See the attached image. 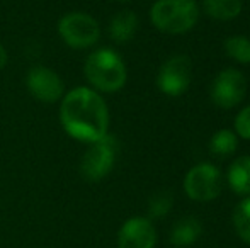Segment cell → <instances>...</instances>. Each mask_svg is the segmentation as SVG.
I'll return each instance as SVG.
<instances>
[{
	"mask_svg": "<svg viewBox=\"0 0 250 248\" xmlns=\"http://www.w3.org/2000/svg\"><path fill=\"white\" fill-rule=\"evenodd\" d=\"M60 121L70 138L89 145L109 134L107 104L90 87H75L63 95Z\"/></svg>",
	"mask_w": 250,
	"mask_h": 248,
	"instance_id": "6da1fadb",
	"label": "cell"
},
{
	"mask_svg": "<svg viewBox=\"0 0 250 248\" xmlns=\"http://www.w3.org/2000/svg\"><path fill=\"white\" fill-rule=\"evenodd\" d=\"M83 75L96 92L114 94L125 87L128 80L126 63L112 48H99L87 57Z\"/></svg>",
	"mask_w": 250,
	"mask_h": 248,
	"instance_id": "7a4b0ae2",
	"label": "cell"
},
{
	"mask_svg": "<svg viewBox=\"0 0 250 248\" xmlns=\"http://www.w3.org/2000/svg\"><path fill=\"white\" fill-rule=\"evenodd\" d=\"M150 20L160 33H189L199 20V5L196 0H157L150 9Z\"/></svg>",
	"mask_w": 250,
	"mask_h": 248,
	"instance_id": "3957f363",
	"label": "cell"
},
{
	"mask_svg": "<svg viewBox=\"0 0 250 248\" xmlns=\"http://www.w3.org/2000/svg\"><path fill=\"white\" fill-rule=\"evenodd\" d=\"M118 148V139L112 134H105L99 141L90 143L80 158V175L89 182H99L105 179L114 169Z\"/></svg>",
	"mask_w": 250,
	"mask_h": 248,
	"instance_id": "277c9868",
	"label": "cell"
},
{
	"mask_svg": "<svg viewBox=\"0 0 250 248\" xmlns=\"http://www.w3.org/2000/svg\"><path fill=\"white\" fill-rule=\"evenodd\" d=\"M58 34L66 46L85 50L99 41L101 26L90 14L68 12L58 20Z\"/></svg>",
	"mask_w": 250,
	"mask_h": 248,
	"instance_id": "5b68a950",
	"label": "cell"
},
{
	"mask_svg": "<svg viewBox=\"0 0 250 248\" xmlns=\"http://www.w3.org/2000/svg\"><path fill=\"white\" fill-rule=\"evenodd\" d=\"M223 175L213 163H198L184 177V192L191 201L209 202L221 194Z\"/></svg>",
	"mask_w": 250,
	"mask_h": 248,
	"instance_id": "8992f818",
	"label": "cell"
},
{
	"mask_svg": "<svg viewBox=\"0 0 250 248\" xmlns=\"http://www.w3.org/2000/svg\"><path fill=\"white\" fill-rule=\"evenodd\" d=\"M247 94V78L237 68H225L214 76L209 90L213 104L220 109H233Z\"/></svg>",
	"mask_w": 250,
	"mask_h": 248,
	"instance_id": "52a82bcc",
	"label": "cell"
},
{
	"mask_svg": "<svg viewBox=\"0 0 250 248\" xmlns=\"http://www.w3.org/2000/svg\"><path fill=\"white\" fill-rule=\"evenodd\" d=\"M192 80V63L186 55H174L164 61L157 73V87L168 97H179L189 89Z\"/></svg>",
	"mask_w": 250,
	"mask_h": 248,
	"instance_id": "ba28073f",
	"label": "cell"
},
{
	"mask_svg": "<svg viewBox=\"0 0 250 248\" xmlns=\"http://www.w3.org/2000/svg\"><path fill=\"white\" fill-rule=\"evenodd\" d=\"M26 87L34 99L44 104H55L65 95V83L62 76L43 65L33 66L27 72Z\"/></svg>",
	"mask_w": 250,
	"mask_h": 248,
	"instance_id": "9c48e42d",
	"label": "cell"
},
{
	"mask_svg": "<svg viewBox=\"0 0 250 248\" xmlns=\"http://www.w3.org/2000/svg\"><path fill=\"white\" fill-rule=\"evenodd\" d=\"M157 231L151 219L135 216L123 223L118 233V248H155Z\"/></svg>",
	"mask_w": 250,
	"mask_h": 248,
	"instance_id": "30bf717a",
	"label": "cell"
},
{
	"mask_svg": "<svg viewBox=\"0 0 250 248\" xmlns=\"http://www.w3.org/2000/svg\"><path fill=\"white\" fill-rule=\"evenodd\" d=\"M140 20L133 10H119L118 14L112 16V19L109 20V36L114 43L125 44L135 38L136 31H138Z\"/></svg>",
	"mask_w": 250,
	"mask_h": 248,
	"instance_id": "8fae6325",
	"label": "cell"
},
{
	"mask_svg": "<svg viewBox=\"0 0 250 248\" xmlns=\"http://www.w3.org/2000/svg\"><path fill=\"white\" fill-rule=\"evenodd\" d=\"M227 182L238 195H250V155H242L230 163L227 170Z\"/></svg>",
	"mask_w": 250,
	"mask_h": 248,
	"instance_id": "7c38bea8",
	"label": "cell"
},
{
	"mask_svg": "<svg viewBox=\"0 0 250 248\" xmlns=\"http://www.w3.org/2000/svg\"><path fill=\"white\" fill-rule=\"evenodd\" d=\"M203 226L201 221L192 216L179 219L170 229V243L174 247H189L201 236Z\"/></svg>",
	"mask_w": 250,
	"mask_h": 248,
	"instance_id": "4fadbf2b",
	"label": "cell"
},
{
	"mask_svg": "<svg viewBox=\"0 0 250 248\" xmlns=\"http://www.w3.org/2000/svg\"><path fill=\"white\" fill-rule=\"evenodd\" d=\"M203 10L216 20H233L244 10L242 0H203Z\"/></svg>",
	"mask_w": 250,
	"mask_h": 248,
	"instance_id": "5bb4252c",
	"label": "cell"
},
{
	"mask_svg": "<svg viewBox=\"0 0 250 248\" xmlns=\"http://www.w3.org/2000/svg\"><path fill=\"white\" fill-rule=\"evenodd\" d=\"M238 148V136L235 134L233 129H218L209 139V152L211 155L218 158H227L231 156Z\"/></svg>",
	"mask_w": 250,
	"mask_h": 248,
	"instance_id": "9a60e30c",
	"label": "cell"
},
{
	"mask_svg": "<svg viewBox=\"0 0 250 248\" xmlns=\"http://www.w3.org/2000/svg\"><path fill=\"white\" fill-rule=\"evenodd\" d=\"M225 53L235 63L250 65V38L244 34H233L228 36L223 43Z\"/></svg>",
	"mask_w": 250,
	"mask_h": 248,
	"instance_id": "2e32d148",
	"label": "cell"
},
{
	"mask_svg": "<svg viewBox=\"0 0 250 248\" xmlns=\"http://www.w3.org/2000/svg\"><path fill=\"white\" fill-rule=\"evenodd\" d=\"M233 226L242 242L250 245V195L244 197L233 211Z\"/></svg>",
	"mask_w": 250,
	"mask_h": 248,
	"instance_id": "e0dca14e",
	"label": "cell"
},
{
	"mask_svg": "<svg viewBox=\"0 0 250 248\" xmlns=\"http://www.w3.org/2000/svg\"><path fill=\"white\" fill-rule=\"evenodd\" d=\"M174 206V197L168 192H158L148 202V214L151 219H162L170 212Z\"/></svg>",
	"mask_w": 250,
	"mask_h": 248,
	"instance_id": "ac0fdd59",
	"label": "cell"
},
{
	"mask_svg": "<svg viewBox=\"0 0 250 248\" xmlns=\"http://www.w3.org/2000/svg\"><path fill=\"white\" fill-rule=\"evenodd\" d=\"M233 131L238 136V139L250 141V104L242 107L237 113L233 121Z\"/></svg>",
	"mask_w": 250,
	"mask_h": 248,
	"instance_id": "d6986e66",
	"label": "cell"
},
{
	"mask_svg": "<svg viewBox=\"0 0 250 248\" xmlns=\"http://www.w3.org/2000/svg\"><path fill=\"white\" fill-rule=\"evenodd\" d=\"M9 63V53H7L5 48L0 44V70H3Z\"/></svg>",
	"mask_w": 250,
	"mask_h": 248,
	"instance_id": "ffe728a7",
	"label": "cell"
},
{
	"mask_svg": "<svg viewBox=\"0 0 250 248\" xmlns=\"http://www.w3.org/2000/svg\"><path fill=\"white\" fill-rule=\"evenodd\" d=\"M114 2H131V0H114Z\"/></svg>",
	"mask_w": 250,
	"mask_h": 248,
	"instance_id": "44dd1931",
	"label": "cell"
}]
</instances>
